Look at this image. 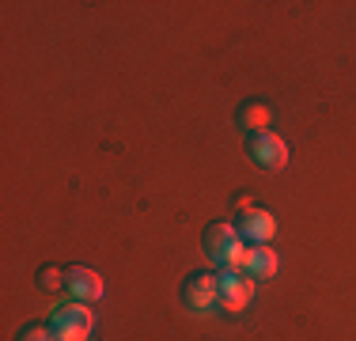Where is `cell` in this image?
Returning a JSON list of instances; mask_svg holds the SVG:
<instances>
[{"mask_svg": "<svg viewBox=\"0 0 356 341\" xmlns=\"http://www.w3.org/2000/svg\"><path fill=\"white\" fill-rule=\"evenodd\" d=\"M201 246L220 269H243L247 246H243V235L235 232V224H209L201 235Z\"/></svg>", "mask_w": 356, "mask_h": 341, "instance_id": "obj_1", "label": "cell"}, {"mask_svg": "<svg viewBox=\"0 0 356 341\" xmlns=\"http://www.w3.org/2000/svg\"><path fill=\"white\" fill-rule=\"evenodd\" d=\"M91 326H95V315L88 311V303H83V300L54 307V319H49L54 341H88Z\"/></svg>", "mask_w": 356, "mask_h": 341, "instance_id": "obj_2", "label": "cell"}, {"mask_svg": "<svg viewBox=\"0 0 356 341\" xmlns=\"http://www.w3.org/2000/svg\"><path fill=\"white\" fill-rule=\"evenodd\" d=\"M182 303L190 307V311H213L220 307V273H190L182 285Z\"/></svg>", "mask_w": 356, "mask_h": 341, "instance_id": "obj_3", "label": "cell"}, {"mask_svg": "<svg viewBox=\"0 0 356 341\" xmlns=\"http://www.w3.org/2000/svg\"><path fill=\"white\" fill-rule=\"evenodd\" d=\"M254 296V277L243 269H220V307L224 311H243Z\"/></svg>", "mask_w": 356, "mask_h": 341, "instance_id": "obj_4", "label": "cell"}, {"mask_svg": "<svg viewBox=\"0 0 356 341\" xmlns=\"http://www.w3.org/2000/svg\"><path fill=\"white\" fill-rule=\"evenodd\" d=\"M247 156L266 170H281L288 164V148L277 133H254L247 141Z\"/></svg>", "mask_w": 356, "mask_h": 341, "instance_id": "obj_5", "label": "cell"}, {"mask_svg": "<svg viewBox=\"0 0 356 341\" xmlns=\"http://www.w3.org/2000/svg\"><path fill=\"white\" fill-rule=\"evenodd\" d=\"M235 232L247 239L250 246H261V243H269V239H273L277 216L269 209H247V212H239V220H235Z\"/></svg>", "mask_w": 356, "mask_h": 341, "instance_id": "obj_6", "label": "cell"}, {"mask_svg": "<svg viewBox=\"0 0 356 341\" xmlns=\"http://www.w3.org/2000/svg\"><path fill=\"white\" fill-rule=\"evenodd\" d=\"M65 280H69L65 288L83 303H95L99 296H103V277H99L95 269H88V266H69L65 269Z\"/></svg>", "mask_w": 356, "mask_h": 341, "instance_id": "obj_7", "label": "cell"}, {"mask_svg": "<svg viewBox=\"0 0 356 341\" xmlns=\"http://www.w3.org/2000/svg\"><path fill=\"white\" fill-rule=\"evenodd\" d=\"M235 125L247 129L250 136L254 133H269V125H273V110H269L266 99H247L239 110H235Z\"/></svg>", "mask_w": 356, "mask_h": 341, "instance_id": "obj_8", "label": "cell"}, {"mask_svg": "<svg viewBox=\"0 0 356 341\" xmlns=\"http://www.w3.org/2000/svg\"><path fill=\"white\" fill-rule=\"evenodd\" d=\"M243 273H250L254 280H269L277 273V251H269V243L250 246L247 258H243Z\"/></svg>", "mask_w": 356, "mask_h": 341, "instance_id": "obj_9", "label": "cell"}, {"mask_svg": "<svg viewBox=\"0 0 356 341\" xmlns=\"http://www.w3.org/2000/svg\"><path fill=\"white\" fill-rule=\"evenodd\" d=\"M38 285L46 288V292H57V288H65L69 280H65V269H57V266H42V269H38Z\"/></svg>", "mask_w": 356, "mask_h": 341, "instance_id": "obj_10", "label": "cell"}, {"mask_svg": "<svg viewBox=\"0 0 356 341\" xmlns=\"http://www.w3.org/2000/svg\"><path fill=\"white\" fill-rule=\"evenodd\" d=\"M15 341H54V330L46 322H27V326L15 334Z\"/></svg>", "mask_w": 356, "mask_h": 341, "instance_id": "obj_11", "label": "cell"}]
</instances>
